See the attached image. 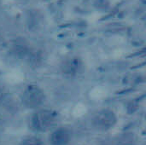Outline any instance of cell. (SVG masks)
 <instances>
[{"mask_svg": "<svg viewBox=\"0 0 146 145\" xmlns=\"http://www.w3.org/2000/svg\"><path fill=\"white\" fill-rule=\"evenodd\" d=\"M22 1H25V0H22Z\"/></svg>", "mask_w": 146, "mask_h": 145, "instance_id": "obj_8", "label": "cell"}, {"mask_svg": "<svg viewBox=\"0 0 146 145\" xmlns=\"http://www.w3.org/2000/svg\"><path fill=\"white\" fill-rule=\"evenodd\" d=\"M0 41H1V35H0Z\"/></svg>", "mask_w": 146, "mask_h": 145, "instance_id": "obj_7", "label": "cell"}, {"mask_svg": "<svg viewBox=\"0 0 146 145\" xmlns=\"http://www.w3.org/2000/svg\"><path fill=\"white\" fill-rule=\"evenodd\" d=\"M22 103L28 109H35L39 107L44 101V94L43 91L37 85H30L27 86L21 96Z\"/></svg>", "mask_w": 146, "mask_h": 145, "instance_id": "obj_2", "label": "cell"}, {"mask_svg": "<svg viewBox=\"0 0 146 145\" xmlns=\"http://www.w3.org/2000/svg\"><path fill=\"white\" fill-rule=\"evenodd\" d=\"M70 132L66 128L56 130L50 136V142L51 145H68L70 142Z\"/></svg>", "mask_w": 146, "mask_h": 145, "instance_id": "obj_5", "label": "cell"}, {"mask_svg": "<svg viewBox=\"0 0 146 145\" xmlns=\"http://www.w3.org/2000/svg\"><path fill=\"white\" fill-rule=\"evenodd\" d=\"M21 145H44L43 142L38 138H27L22 141Z\"/></svg>", "mask_w": 146, "mask_h": 145, "instance_id": "obj_6", "label": "cell"}, {"mask_svg": "<svg viewBox=\"0 0 146 145\" xmlns=\"http://www.w3.org/2000/svg\"><path fill=\"white\" fill-rule=\"evenodd\" d=\"M116 122V117L114 112L108 109H104L97 114L93 120L94 126L102 131L108 130L115 126Z\"/></svg>", "mask_w": 146, "mask_h": 145, "instance_id": "obj_3", "label": "cell"}, {"mask_svg": "<svg viewBox=\"0 0 146 145\" xmlns=\"http://www.w3.org/2000/svg\"><path fill=\"white\" fill-rule=\"evenodd\" d=\"M57 122V114L50 109H41L34 114L32 119V126L35 131L47 132Z\"/></svg>", "mask_w": 146, "mask_h": 145, "instance_id": "obj_1", "label": "cell"}, {"mask_svg": "<svg viewBox=\"0 0 146 145\" xmlns=\"http://www.w3.org/2000/svg\"><path fill=\"white\" fill-rule=\"evenodd\" d=\"M61 68H62V73L65 76L74 77L82 72L83 63L79 58L73 57L64 62Z\"/></svg>", "mask_w": 146, "mask_h": 145, "instance_id": "obj_4", "label": "cell"}]
</instances>
